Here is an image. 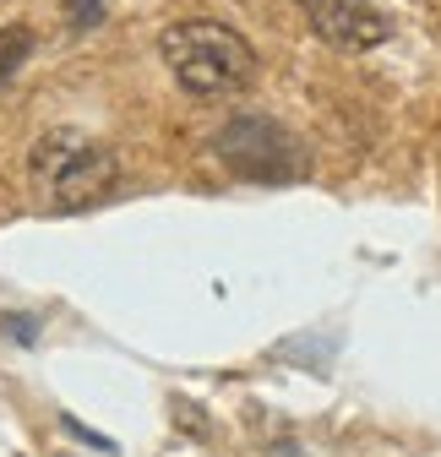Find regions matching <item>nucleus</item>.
Instances as JSON below:
<instances>
[{
    "label": "nucleus",
    "instance_id": "1",
    "mask_svg": "<svg viewBox=\"0 0 441 457\" xmlns=\"http://www.w3.org/2000/svg\"><path fill=\"white\" fill-rule=\"evenodd\" d=\"M158 54L191 98H229L256 77V49L224 22H175L158 33Z\"/></svg>",
    "mask_w": 441,
    "mask_h": 457
},
{
    "label": "nucleus",
    "instance_id": "2",
    "mask_svg": "<svg viewBox=\"0 0 441 457\" xmlns=\"http://www.w3.org/2000/svg\"><path fill=\"white\" fill-rule=\"evenodd\" d=\"M115 153L98 147L87 131H71V126H54L33 142L28 153V180L33 191L49 202V207H93L98 196H109V186H115Z\"/></svg>",
    "mask_w": 441,
    "mask_h": 457
},
{
    "label": "nucleus",
    "instance_id": "3",
    "mask_svg": "<svg viewBox=\"0 0 441 457\" xmlns=\"http://www.w3.org/2000/svg\"><path fill=\"white\" fill-rule=\"evenodd\" d=\"M212 158L224 163L235 180H251V186H289V180L305 175L300 142H295L279 120H272V114H262V109L235 114V120L218 126Z\"/></svg>",
    "mask_w": 441,
    "mask_h": 457
},
{
    "label": "nucleus",
    "instance_id": "4",
    "mask_svg": "<svg viewBox=\"0 0 441 457\" xmlns=\"http://www.w3.org/2000/svg\"><path fill=\"white\" fill-rule=\"evenodd\" d=\"M295 6L305 12V22L333 44V49H381L393 38V17L387 12H376L370 0H295Z\"/></svg>",
    "mask_w": 441,
    "mask_h": 457
},
{
    "label": "nucleus",
    "instance_id": "5",
    "mask_svg": "<svg viewBox=\"0 0 441 457\" xmlns=\"http://www.w3.org/2000/svg\"><path fill=\"white\" fill-rule=\"evenodd\" d=\"M28 54H33V28H22V22L0 28V82L17 77L28 66Z\"/></svg>",
    "mask_w": 441,
    "mask_h": 457
},
{
    "label": "nucleus",
    "instance_id": "6",
    "mask_svg": "<svg viewBox=\"0 0 441 457\" xmlns=\"http://www.w3.org/2000/svg\"><path fill=\"white\" fill-rule=\"evenodd\" d=\"M66 12H71V33H87L104 22V0H66Z\"/></svg>",
    "mask_w": 441,
    "mask_h": 457
},
{
    "label": "nucleus",
    "instance_id": "7",
    "mask_svg": "<svg viewBox=\"0 0 441 457\" xmlns=\"http://www.w3.org/2000/svg\"><path fill=\"white\" fill-rule=\"evenodd\" d=\"M0 327H6V337H17V343H38V321L33 316H6Z\"/></svg>",
    "mask_w": 441,
    "mask_h": 457
},
{
    "label": "nucleus",
    "instance_id": "8",
    "mask_svg": "<svg viewBox=\"0 0 441 457\" xmlns=\"http://www.w3.org/2000/svg\"><path fill=\"white\" fill-rule=\"evenodd\" d=\"M61 425H66V430H71V436H77V441H87V446H98V452H115V446H109V441H104V436H93V430H87V425H77V420H71V414H66V420H61Z\"/></svg>",
    "mask_w": 441,
    "mask_h": 457
}]
</instances>
